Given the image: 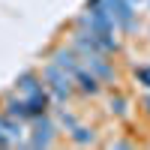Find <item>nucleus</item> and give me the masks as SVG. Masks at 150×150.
<instances>
[{"mask_svg":"<svg viewBox=\"0 0 150 150\" xmlns=\"http://www.w3.org/2000/svg\"><path fill=\"white\" fill-rule=\"evenodd\" d=\"M45 81L51 84V90L57 93V99H66V96H72V90H75L72 75H69L63 66H57V63L45 66Z\"/></svg>","mask_w":150,"mask_h":150,"instance_id":"f257e3e1","label":"nucleus"},{"mask_svg":"<svg viewBox=\"0 0 150 150\" xmlns=\"http://www.w3.org/2000/svg\"><path fill=\"white\" fill-rule=\"evenodd\" d=\"M36 90H42V84H39V78H36L33 72H27V75H21V78H18V84H15V93H18L21 99H27V96H33Z\"/></svg>","mask_w":150,"mask_h":150,"instance_id":"f03ea898","label":"nucleus"},{"mask_svg":"<svg viewBox=\"0 0 150 150\" xmlns=\"http://www.w3.org/2000/svg\"><path fill=\"white\" fill-rule=\"evenodd\" d=\"M138 75H141V81H147V87H150V69H141Z\"/></svg>","mask_w":150,"mask_h":150,"instance_id":"7ed1b4c3","label":"nucleus"}]
</instances>
